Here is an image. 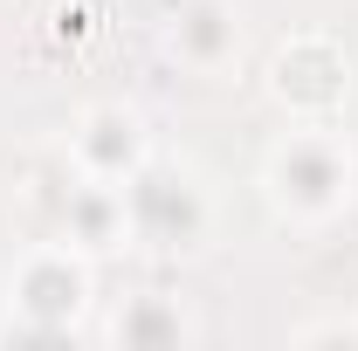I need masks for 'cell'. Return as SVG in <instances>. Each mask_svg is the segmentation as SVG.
I'll return each mask as SVG.
<instances>
[{
	"instance_id": "7a4b0ae2",
	"label": "cell",
	"mask_w": 358,
	"mask_h": 351,
	"mask_svg": "<svg viewBox=\"0 0 358 351\" xmlns=\"http://www.w3.org/2000/svg\"><path fill=\"white\" fill-rule=\"evenodd\" d=\"M7 296L14 310L28 317V331H69L76 324V310L90 303V262L83 248H69V241H42V248H28L21 268H14V282H7Z\"/></svg>"
},
{
	"instance_id": "52a82bcc",
	"label": "cell",
	"mask_w": 358,
	"mask_h": 351,
	"mask_svg": "<svg viewBox=\"0 0 358 351\" xmlns=\"http://www.w3.org/2000/svg\"><path fill=\"white\" fill-rule=\"evenodd\" d=\"M55 227H62V241L69 248H83V255H103V248H117L124 234H131V214H124V186H110V179H69V193H62V207H55Z\"/></svg>"
},
{
	"instance_id": "6da1fadb",
	"label": "cell",
	"mask_w": 358,
	"mask_h": 351,
	"mask_svg": "<svg viewBox=\"0 0 358 351\" xmlns=\"http://www.w3.org/2000/svg\"><path fill=\"white\" fill-rule=\"evenodd\" d=\"M262 193L268 207L296 227H331L358 193V152L352 138L324 117H296V131H282L262 159Z\"/></svg>"
},
{
	"instance_id": "5b68a950",
	"label": "cell",
	"mask_w": 358,
	"mask_h": 351,
	"mask_svg": "<svg viewBox=\"0 0 358 351\" xmlns=\"http://www.w3.org/2000/svg\"><path fill=\"white\" fill-rule=\"evenodd\" d=\"M69 166L83 179L124 186V179L145 166V131H138V117L124 103H90L83 117H76V131H69Z\"/></svg>"
},
{
	"instance_id": "277c9868",
	"label": "cell",
	"mask_w": 358,
	"mask_h": 351,
	"mask_svg": "<svg viewBox=\"0 0 358 351\" xmlns=\"http://www.w3.org/2000/svg\"><path fill=\"white\" fill-rule=\"evenodd\" d=\"M124 214H131L138 241H159V248H193L200 227H207V207H200L193 179L152 173V166H138V173L124 179Z\"/></svg>"
},
{
	"instance_id": "ba28073f",
	"label": "cell",
	"mask_w": 358,
	"mask_h": 351,
	"mask_svg": "<svg viewBox=\"0 0 358 351\" xmlns=\"http://www.w3.org/2000/svg\"><path fill=\"white\" fill-rule=\"evenodd\" d=\"M179 331H186V324H179L173 310H166V317H124V324H117V338H179Z\"/></svg>"
},
{
	"instance_id": "3957f363",
	"label": "cell",
	"mask_w": 358,
	"mask_h": 351,
	"mask_svg": "<svg viewBox=\"0 0 358 351\" xmlns=\"http://www.w3.org/2000/svg\"><path fill=\"white\" fill-rule=\"evenodd\" d=\"M268 89H275V103L289 117H331L345 103V89H352V69H345V55L324 42V35H296V42L275 55Z\"/></svg>"
},
{
	"instance_id": "8992f818",
	"label": "cell",
	"mask_w": 358,
	"mask_h": 351,
	"mask_svg": "<svg viewBox=\"0 0 358 351\" xmlns=\"http://www.w3.org/2000/svg\"><path fill=\"white\" fill-rule=\"evenodd\" d=\"M173 62L179 69H193V76H221L234 69V55H241V14H234V0H186L173 14Z\"/></svg>"
}]
</instances>
